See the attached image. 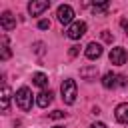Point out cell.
<instances>
[{
    "label": "cell",
    "mask_w": 128,
    "mask_h": 128,
    "mask_svg": "<svg viewBox=\"0 0 128 128\" xmlns=\"http://www.w3.org/2000/svg\"><path fill=\"white\" fill-rule=\"evenodd\" d=\"M60 92H62V100H64L66 104H74V102H76V92H78V88H76V82H74L72 78H66V80L62 82Z\"/></svg>",
    "instance_id": "obj_1"
},
{
    "label": "cell",
    "mask_w": 128,
    "mask_h": 128,
    "mask_svg": "<svg viewBox=\"0 0 128 128\" xmlns=\"http://www.w3.org/2000/svg\"><path fill=\"white\" fill-rule=\"evenodd\" d=\"M16 104H18L20 110H24V112H28V110L32 108V92H30V88L22 86V88L16 90Z\"/></svg>",
    "instance_id": "obj_2"
},
{
    "label": "cell",
    "mask_w": 128,
    "mask_h": 128,
    "mask_svg": "<svg viewBox=\"0 0 128 128\" xmlns=\"http://www.w3.org/2000/svg\"><path fill=\"white\" fill-rule=\"evenodd\" d=\"M86 22H82V20H78V22H72L70 26H68V30H66V36L68 38H72V40H80L84 34H86Z\"/></svg>",
    "instance_id": "obj_3"
},
{
    "label": "cell",
    "mask_w": 128,
    "mask_h": 128,
    "mask_svg": "<svg viewBox=\"0 0 128 128\" xmlns=\"http://www.w3.org/2000/svg\"><path fill=\"white\" fill-rule=\"evenodd\" d=\"M108 58H110V62L114 64V66H122V64H126V50L122 48V46H116V48H112L110 50V54H108Z\"/></svg>",
    "instance_id": "obj_4"
},
{
    "label": "cell",
    "mask_w": 128,
    "mask_h": 128,
    "mask_svg": "<svg viewBox=\"0 0 128 128\" xmlns=\"http://www.w3.org/2000/svg\"><path fill=\"white\" fill-rule=\"evenodd\" d=\"M56 16H58V20H60L62 24H70V22H72V18H74V10H72V6L62 4V6H58Z\"/></svg>",
    "instance_id": "obj_5"
},
{
    "label": "cell",
    "mask_w": 128,
    "mask_h": 128,
    "mask_svg": "<svg viewBox=\"0 0 128 128\" xmlns=\"http://www.w3.org/2000/svg\"><path fill=\"white\" fill-rule=\"evenodd\" d=\"M50 8V2H46V0H42V2H30L28 4V12L32 14V16H40L44 10H48Z\"/></svg>",
    "instance_id": "obj_6"
},
{
    "label": "cell",
    "mask_w": 128,
    "mask_h": 128,
    "mask_svg": "<svg viewBox=\"0 0 128 128\" xmlns=\"http://www.w3.org/2000/svg\"><path fill=\"white\" fill-rule=\"evenodd\" d=\"M114 116H116V120H118L120 124H128V102L118 104L116 110H114Z\"/></svg>",
    "instance_id": "obj_7"
},
{
    "label": "cell",
    "mask_w": 128,
    "mask_h": 128,
    "mask_svg": "<svg viewBox=\"0 0 128 128\" xmlns=\"http://www.w3.org/2000/svg\"><path fill=\"white\" fill-rule=\"evenodd\" d=\"M102 86L104 88H116V86H120V76L114 74V72H106L104 78H102Z\"/></svg>",
    "instance_id": "obj_8"
},
{
    "label": "cell",
    "mask_w": 128,
    "mask_h": 128,
    "mask_svg": "<svg viewBox=\"0 0 128 128\" xmlns=\"http://www.w3.org/2000/svg\"><path fill=\"white\" fill-rule=\"evenodd\" d=\"M0 26L8 32V30H14L16 28V18L10 14V12H4L2 16H0Z\"/></svg>",
    "instance_id": "obj_9"
},
{
    "label": "cell",
    "mask_w": 128,
    "mask_h": 128,
    "mask_svg": "<svg viewBox=\"0 0 128 128\" xmlns=\"http://www.w3.org/2000/svg\"><path fill=\"white\" fill-rule=\"evenodd\" d=\"M100 56H102V46H100L98 42H90V44L86 46V58L96 60V58H100Z\"/></svg>",
    "instance_id": "obj_10"
},
{
    "label": "cell",
    "mask_w": 128,
    "mask_h": 128,
    "mask_svg": "<svg viewBox=\"0 0 128 128\" xmlns=\"http://www.w3.org/2000/svg\"><path fill=\"white\" fill-rule=\"evenodd\" d=\"M52 90H42L40 94H38V98H36V104L40 106V108H48V104L52 102Z\"/></svg>",
    "instance_id": "obj_11"
},
{
    "label": "cell",
    "mask_w": 128,
    "mask_h": 128,
    "mask_svg": "<svg viewBox=\"0 0 128 128\" xmlns=\"http://www.w3.org/2000/svg\"><path fill=\"white\" fill-rule=\"evenodd\" d=\"M2 112L4 114L10 112V88L8 86L2 88Z\"/></svg>",
    "instance_id": "obj_12"
},
{
    "label": "cell",
    "mask_w": 128,
    "mask_h": 128,
    "mask_svg": "<svg viewBox=\"0 0 128 128\" xmlns=\"http://www.w3.org/2000/svg\"><path fill=\"white\" fill-rule=\"evenodd\" d=\"M80 76H82L84 80L96 78V76H98V68H96V66H86V68H80Z\"/></svg>",
    "instance_id": "obj_13"
},
{
    "label": "cell",
    "mask_w": 128,
    "mask_h": 128,
    "mask_svg": "<svg viewBox=\"0 0 128 128\" xmlns=\"http://www.w3.org/2000/svg\"><path fill=\"white\" fill-rule=\"evenodd\" d=\"M32 82H34L36 86L44 88V86H48V76H46V74H42V72H38V74H34V76H32Z\"/></svg>",
    "instance_id": "obj_14"
},
{
    "label": "cell",
    "mask_w": 128,
    "mask_h": 128,
    "mask_svg": "<svg viewBox=\"0 0 128 128\" xmlns=\"http://www.w3.org/2000/svg\"><path fill=\"white\" fill-rule=\"evenodd\" d=\"M108 8H110V2H98V4H92V12H94V14H104Z\"/></svg>",
    "instance_id": "obj_15"
},
{
    "label": "cell",
    "mask_w": 128,
    "mask_h": 128,
    "mask_svg": "<svg viewBox=\"0 0 128 128\" xmlns=\"http://www.w3.org/2000/svg\"><path fill=\"white\" fill-rule=\"evenodd\" d=\"M2 60H8L10 58V46H8V38L2 36V54H0Z\"/></svg>",
    "instance_id": "obj_16"
},
{
    "label": "cell",
    "mask_w": 128,
    "mask_h": 128,
    "mask_svg": "<svg viewBox=\"0 0 128 128\" xmlns=\"http://www.w3.org/2000/svg\"><path fill=\"white\" fill-rule=\"evenodd\" d=\"M32 50H34V54H44V44L42 42H34L32 44Z\"/></svg>",
    "instance_id": "obj_17"
},
{
    "label": "cell",
    "mask_w": 128,
    "mask_h": 128,
    "mask_svg": "<svg viewBox=\"0 0 128 128\" xmlns=\"http://www.w3.org/2000/svg\"><path fill=\"white\" fill-rule=\"evenodd\" d=\"M48 116H50V118H54V120H58V118H64V116H66V112H62V110H54V112H50Z\"/></svg>",
    "instance_id": "obj_18"
},
{
    "label": "cell",
    "mask_w": 128,
    "mask_h": 128,
    "mask_svg": "<svg viewBox=\"0 0 128 128\" xmlns=\"http://www.w3.org/2000/svg\"><path fill=\"white\" fill-rule=\"evenodd\" d=\"M78 52H80V46H70V58H74V56H78Z\"/></svg>",
    "instance_id": "obj_19"
},
{
    "label": "cell",
    "mask_w": 128,
    "mask_h": 128,
    "mask_svg": "<svg viewBox=\"0 0 128 128\" xmlns=\"http://www.w3.org/2000/svg\"><path fill=\"white\" fill-rule=\"evenodd\" d=\"M38 28H42V30L50 28V20H40V22H38Z\"/></svg>",
    "instance_id": "obj_20"
},
{
    "label": "cell",
    "mask_w": 128,
    "mask_h": 128,
    "mask_svg": "<svg viewBox=\"0 0 128 128\" xmlns=\"http://www.w3.org/2000/svg\"><path fill=\"white\" fill-rule=\"evenodd\" d=\"M102 40H106V42H112V34L104 30V32H102Z\"/></svg>",
    "instance_id": "obj_21"
},
{
    "label": "cell",
    "mask_w": 128,
    "mask_h": 128,
    "mask_svg": "<svg viewBox=\"0 0 128 128\" xmlns=\"http://www.w3.org/2000/svg\"><path fill=\"white\" fill-rule=\"evenodd\" d=\"M90 128H106V124H102V122H94Z\"/></svg>",
    "instance_id": "obj_22"
},
{
    "label": "cell",
    "mask_w": 128,
    "mask_h": 128,
    "mask_svg": "<svg viewBox=\"0 0 128 128\" xmlns=\"http://www.w3.org/2000/svg\"><path fill=\"white\" fill-rule=\"evenodd\" d=\"M120 22H122V28H124V30H126V34H128V22H126V20H124V18H122V20H120Z\"/></svg>",
    "instance_id": "obj_23"
},
{
    "label": "cell",
    "mask_w": 128,
    "mask_h": 128,
    "mask_svg": "<svg viewBox=\"0 0 128 128\" xmlns=\"http://www.w3.org/2000/svg\"><path fill=\"white\" fill-rule=\"evenodd\" d=\"M54 128H64V126H54Z\"/></svg>",
    "instance_id": "obj_24"
}]
</instances>
